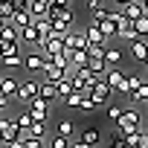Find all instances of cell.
I'll list each match as a JSON object with an SVG mask.
<instances>
[{
	"label": "cell",
	"instance_id": "1",
	"mask_svg": "<svg viewBox=\"0 0 148 148\" xmlns=\"http://www.w3.org/2000/svg\"><path fill=\"white\" fill-rule=\"evenodd\" d=\"M139 122H142V116H139V110H134V108H122V116H119V122L113 125V128H116L113 134H119V136H125L128 131H134V128H142Z\"/></svg>",
	"mask_w": 148,
	"mask_h": 148
},
{
	"label": "cell",
	"instance_id": "2",
	"mask_svg": "<svg viewBox=\"0 0 148 148\" xmlns=\"http://www.w3.org/2000/svg\"><path fill=\"white\" fill-rule=\"evenodd\" d=\"M102 79H105V84H108L113 93H125V90H128V73H122L119 67H110Z\"/></svg>",
	"mask_w": 148,
	"mask_h": 148
},
{
	"label": "cell",
	"instance_id": "3",
	"mask_svg": "<svg viewBox=\"0 0 148 148\" xmlns=\"http://www.w3.org/2000/svg\"><path fill=\"white\" fill-rule=\"evenodd\" d=\"M110 96H113V90H110V87L105 84V79H99V82H96V84H93V87L87 90V99H90V102H93L96 108L108 105V102H110Z\"/></svg>",
	"mask_w": 148,
	"mask_h": 148
},
{
	"label": "cell",
	"instance_id": "4",
	"mask_svg": "<svg viewBox=\"0 0 148 148\" xmlns=\"http://www.w3.org/2000/svg\"><path fill=\"white\" fill-rule=\"evenodd\" d=\"M38 96V79H26V82H18V93H15V99L26 108L32 99Z\"/></svg>",
	"mask_w": 148,
	"mask_h": 148
},
{
	"label": "cell",
	"instance_id": "5",
	"mask_svg": "<svg viewBox=\"0 0 148 148\" xmlns=\"http://www.w3.org/2000/svg\"><path fill=\"white\" fill-rule=\"evenodd\" d=\"M26 110L32 113V119H35V122H49V113H52V105L35 96V99H32V102L26 105Z\"/></svg>",
	"mask_w": 148,
	"mask_h": 148
},
{
	"label": "cell",
	"instance_id": "6",
	"mask_svg": "<svg viewBox=\"0 0 148 148\" xmlns=\"http://www.w3.org/2000/svg\"><path fill=\"white\" fill-rule=\"evenodd\" d=\"M64 47H67V49H84V47H87L84 29H70V32L64 35Z\"/></svg>",
	"mask_w": 148,
	"mask_h": 148
},
{
	"label": "cell",
	"instance_id": "7",
	"mask_svg": "<svg viewBox=\"0 0 148 148\" xmlns=\"http://www.w3.org/2000/svg\"><path fill=\"white\" fill-rule=\"evenodd\" d=\"M23 67H26L29 73H41V70H44V55H41L38 49L26 52V55H23Z\"/></svg>",
	"mask_w": 148,
	"mask_h": 148
},
{
	"label": "cell",
	"instance_id": "8",
	"mask_svg": "<svg viewBox=\"0 0 148 148\" xmlns=\"http://www.w3.org/2000/svg\"><path fill=\"white\" fill-rule=\"evenodd\" d=\"M38 99H44V102H58V96H55V84L52 82H47V79H41L38 82Z\"/></svg>",
	"mask_w": 148,
	"mask_h": 148
},
{
	"label": "cell",
	"instance_id": "9",
	"mask_svg": "<svg viewBox=\"0 0 148 148\" xmlns=\"http://www.w3.org/2000/svg\"><path fill=\"white\" fill-rule=\"evenodd\" d=\"M15 93H18V79L15 76H0V96L15 99Z\"/></svg>",
	"mask_w": 148,
	"mask_h": 148
},
{
	"label": "cell",
	"instance_id": "10",
	"mask_svg": "<svg viewBox=\"0 0 148 148\" xmlns=\"http://www.w3.org/2000/svg\"><path fill=\"white\" fill-rule=\"evenodd\" d=\"M84 38H87V44H99V47H108V38L102 35L99 23H90V26L84 29Z\"/></svg>",
	"mask_w": 148,
	"mask_h": 148
},
{
	"label": "cell",
	"instance_id": "11",
	"mask_svg": "<svg viewBox=\"0 0 148 148\" xmlns=\"http://www.w3.org/2000/svg\"><path fill=\"white\" fill-rule=\"evenodd\" d=\"M41 73H44V79L52 82V84L61 82V79L67 76V70H61V67H55V64H49V61H44V70H41Z\"/></svg>",
	"mask_w": 148,
	"mask_h": 148
},
{
	"label": "cell",
	"instance_id": "12",
	"mask_svg": "<svg viewBox=\"0 0 148 148\" xmlns=\"http://www.w3.org/2000/svg\"><path fill=\"white\" fill-rule=\"evenodd\" d=\"M131 55H134V61H145V58H148V41H145V38L131 41Z\"/></svg>",
	"mask_w": 148,
	"mask_h": 148
},
{
	"label": "cell",
	"instance_id": "13",
	"mask_svg": "<svg viewBox=\"0 0 148 148\" xmlns=\"http://www.w3.org/2000/svg\"><path fill=\"white\" fill-rule=\"evenodd\" d=\"M102 58H105L108 70H110V67H119V64H122V49H119V47H105V55H102Z\"/></svg>",
	"mask_w": 148,
	"mask_h": 148
},
{
	"label": "cell",
	"instance_id": "14",
	"mask_svg": "<svg viewBox=\"0 0 148 148\" xmlns=\"http://www.w3.org/2000/svg\"><path fill=\"white\" fill-rule=\"evenodd\" d=\"M79 142H84V145H99V142H102V131H99V128H84V131L79 134Z\"/></svg>",
	"mask_w": 148,
	"mask_h": 148
},
{
	"label": "cell",
	"instance_id": "15",
	"mask_svg": "<svg viewBox=\"0 0 148 148\" xmlns=\"http://www.w3.org/2000/svg\"><path fill=\"white\" fill-rule=\"evenodd\" d=\"M12 26H18V29H23V26H29L32 23V15H29V9H15V15H12V21H9Z\"/></svg>",
	"mask_w": 148,
	"mask_h": 148
},
{
	"label": "cell",
	"instance_id": "16",
	"mask_svg": "<svg viewBox=\"0 0 148 148\" xmlns=\"http://www.w3.org/2000/svg\"><path fill=\"white\" fill-rule=\"evenodd\" d=\"M87 70L93 73V76H105V73H108V64H105V58H93V55H87Z\"/></svg>",
	"mask_w": 148,
	"mask_h": 148
},
{
	"label": "cell",
	"instance_id": "17",
	"mask_svg": "<svg viewBox=\"0 0 148 148\" xmlns=\"http://www.w3.org/2000/svg\"><path fill=\"white\" fill-rule=\"evenodd\" d=\"M55 134L73 139V134H76V122H70V119H58V122H55Z\"/></svg>",
	"mask_w": 148,
	"mask_h": 148
},
{
	"label": "cell",
	"instance_id": "18",
	"mask_svg": "<svg viewBox=\"0 0 148 148\" xmlns=\"http://www.w3.org/2000/svg\"><path fill=\"white\" fill-rule=\"evenodd\" d=\"M0 64L9 70H21L23 67V52H12V55H0Z\"/></svg>",
	"mask_w": 148,
	"mask_h": 148
},
{
	"label": "cell",
	"instance_id": "19",
	"mask_svg": "<svg viewBox=\"0 0 148 148\" xmlns=\"http://www.w3.org/2000/svg\"><path fill=\"white\" fill-rule=\"evenodd\" d=\"M64 49V38H49L47 44H44V49H41V55L47 58V55H55V52H61Z\"/></svg>",
	"mask_w": 148,
	"mask_h": 148
},
{
	"label": "cell",
	"instance_id": "20",
	"mask_svg": "<svg viewBox=\"0 0 148 148\" xmlns=\"http://www.w3.org/2000/svg\"><path fill=\"white\" fill-rule=\"evenodd\" d=\"M70 93H73V82H70L67 76H64L61 82H55V96H58V102H64Z\"/></svg>",
	"mask_w": 148,
	"mask_h": 148
},
{
	"label": "cell",
	"instance_id": "21",
	"mask_svg": "<svg viewBox=\"0 0 148 148\" xmlns=\"http://www.w3.org/2000/svg\"><path fill=\"white\" fill-rule=\"evenodd\" d=\"M47 134H49L47 122H32V125L26 128V136H35V139H47Z\"/></svg>",
	"mask_w": 148,
	"mask_h": 148
},
{
	"label": "cell",
	"instance_id": "22",
	"mask_svg": "<svg viewBox=\"0 0 148 148\" xmlns=\"http://www.w3.org/2000/svg\"><path fill=\"white\" fill-rule=\"evenodd\" d=\"M139 84H142V76H136V73H128V90H125V96L134 99L136 90H139Z\"/></svg>",
	"mask_w": 148,
	"mask_h": 148
},
{
	"label": "cell",
	"instance_id": "23",
	"mask_svg": "<svg viewBox=\"0 0 148 148\" xmlns=\"http://www.w3.org/2000/svg\"><path fill=\"white\" fill-rule=\"evenodd\" d=\"M131 26H134V32H136L139 38H145V35H148V15L142 12V15H139V18H136V21H134Z\"/></svg>",
	"mask_w": 148,
	"mask_h": 148
},
{
	"label": "cell",
	"instance_id": "24",
	"mask_svg": "<svg viewBox=\"0 0 148 148\" xmlns=\"http://www.w3.org/2000/svg\"><path fill=\"white\" fill-rule=\"evenodd\" d=\"M122 15H125V18L134 23V21L142 15V6H139V3H128V6H122Z\"/></svg>",
	"mask_w": 148,
	"mask_h": 148
},
{
	"label": "cell",
	"instance_id": "25",
	"mask_svg": "<svg viewBox=\"0 0 148 148\" xmlns=\"http://www.w3.org/2000/svg\"><path fill=\"white\" fill-rule=\"evenodd\" d=\"M32 122H35V119H32V113H29V110H26V108H23V110H21V113H18V116H15V125H18V128H21V131H26V128H29V125H32Z\"/></svg>",
	"mask_w": 148,
	"mask_h": 148
},
{
	"label": "cell",
	"instance_id": "26",
	"mask_svg": "<svg viewBox=\"0 0 148 148\" xmlns=\"http://www.w3.org/2000/svg\"><path fill=\"white\" fill-rule=\"evenodd\" d=\"M99 29H102V35H105L108 41H110V38H116V23H113L110 18H105V21L99 23Z\"/></svg>",
	"mask_w": 148,
	"mask_h": 148
},
{
	"label": "cell",
	"instance_id": "27",
	"mask_svg": "<svg viewBox=\"0 0 148 148\" xmlns=\"http://www.w3.org/2000/svg\"><path fill=\"white\" fill-rule=\"evenodd\" d=\"M21 52V41H0V55H12Z\"/></svg>",
	"mask_w": 148,
	"mask_h": 148
},
{
	"label": "cell",
	"instance_id": "28",
	"mask_svg": "<svg viewBox=\"0 0 148 148\" xmlns=\"http://www.w3.org/2000/svg\"><path fill=\"white\" fill-rule=\"evenodd\" d=\"M70 142H73V139H67V136H58V134H52V136H49V142H47V148H70Z\"/></svg>",
	"mask_w": 148,
	"mask_h": 148
},
{
	"label": "cell",
	"instance_id": "29",
	"mask_svg": "<svg viewBox=\"0 0 148 148\" xmlns=\"http://www.w3.org/2000/svg\"><path fill=\"white\" fill-rule=\"evenodd\" d=\"M0 41H18V26L6 23L3 29H0Z\"/></svg>",
	"mask_w": 148,
	"mask_h": 148
},
{
	"label": "cell",
	"instance_id": "30",
	"mask_svg": "<svg viewBox=\"0 0 148 148\" xmlns=\"http://www.w3.org/2000/svg\"><path fill=\"white\" fill-rule=\"evenodd\" d=\"M12 15H15V6L9 3V0H0V18L9 23V21H12Z\"/></svg>",
	"mask_w": 148,
	"mask_h": 148
},
{
	"label": "cell",
	"instance_id": "31",
	"mask_svg": "<svg viewBox=\"0 0 148 148\" xmlns=\"http://www.w3.org/2000/svg\"><path fill=\"white\" fill-rule=\"evenodd\" d=\"M82 99H84V93H79V90H73V93H70V96L64 99V105H67V108H73V110H76V108L82 105Z\"/></svg>",
	"mask_w": 148,
	"mask_h": 148
},
{
	"label": "cell",
	"instance_id": "32",
	"mask_svg": "<svg viewBox=\"0 0 148 148\" xmlns=\"http://www.w3.org/2000/svg\"><path fill=\"white\" fill-rule=\"evenodd\" d=\"M116 38H119V41H128V44H131V41H136L139 35L134 32V26H128V29H116Z\"/></svg>",
	"mask_w": 148,
	"mask_h": 148
},
{
	"label": "cell",
	"instance_id": "33",
	"mask_svg": "<svg viewBox=\"0 0 148 148\" xmlns=\"http://www.w3.org/2000/svg\"><path fill=\"white\" fill-rule=\"evenodd\" d=\"M119 116H122V108H119V105H108V122H110V125H116V122H119Z\"/></svg>",
	"mask_w": 148,
	"mask_h": 148
},
{
	"label": "cell",
	"instance_id": "34",
	"mask_svg": "<svg viewBox=\"0 0 148 148\" xmlns=\"http://www.w3.org/2000/svg\"><path fill=\"white\" fill-rule=\"evenodd\" d=\"M21 142L23 148H47V139H35V136H23Z\"/></svg>",
	"mask_w": 148,
	"mask_h": 148
},
{
	"label": "cell",
	"instance_id": "35",
	"mask_svg": "<svg viewBox=\"0 0 148 148\" xmlns=\"http://www.w3.org/2000/svg\"><path fill=\"white\" fill-rule=\"evenodd\" d=\"M90 12H93V21H90V23H102V21L108 18V12H110V9H105V6H96V9H90Z\"/></svg>",
	"mask_w": 148,
	"mask_h": 148
},
{
	"label": "cell",
	"instance_id": "36",
	"mask_svg": "<svg viewBox=\"0 0 148 148\" xmlns=\"http://www.w3.org/2000/svg\"><path fill=\"white\" fill-rule=\"evenodd\" d=\"M145 99H148V82L139 84V90H136V96H134L131 102H145Z\"/></svg>",
	"mask_w": 148,
	"mask_h": 148
},
{
	"label": "cell",
	"instance_id": "37",
	"mask_svg": "<svg viewBox=\"0 0 148 148\" xmlns=\"http://www.w3.org/2000/svg\"><path fill=\"white\" fill-rule=\"evenodd\" d=\"M108 148H128V142H125V139H122L119 134H113V136H110V145H108Z\"/></svg>",
	"mask_w": 148,
	"mask_h": 148
},
{
	"label": "cell",
	"instance_id": "38",
	"mask_svg": "<svg viewBox=\"0 0 148 148\" xmlns=\"http://www.w3.org/2000/svg\"><path fill=\"white\" fill-rule=\"evenodd\" d=\"M79 110H84V113H90V110H96V105L87 99V93H84V99H82V105H79Z\"/></svg>",
	"mask_w": 148,
	"mask_h": 148
},
{
	"label": "cell",
	"instance_id": "39",
	"mask_svg": "<svg viewBox=\"0 0 148 148\" xmlns=\"http://www.w3.org/2000/svg\"><path fill=\"white\" fill-rule=\"evenodd\" d=\"M0 116H9V99L0 96Z\"/></svg>",
	"mask_w": 148,
	"mask_h": 148
},
{
	"label": "cell",
	"instance_id": "40",
	"mask_svg": "<svg viewBox=\"0 0 148 148\" xmlns=\"http://www.w3.org/2000/svg\"><path fill=\"white\" fill-rule=\"evenodd\" d=\"M87 3V9H96V6H102V0H84Z\"/></svg>",
	"mask_w": 148,
	"mask_h": 148
},
{
	"label": "cell",
	"instance_id": "41",
	"mask_svg": "<svg viewBox=\"0 0 148 148\" xmlns=\"http://www.w3.org/2000/svg\"><path fill=\"white\" fill-rule=\"evenodd\" d=\"M73 148H93V145H84V142H79V139H73Z\"/></svg>",
	"mask_w": 148,
	"mask_h": 148
},
{
	"label": "cell",
	"instance_id": "42",
	"mask_svg": "<svg viewBox=\"0 0 148 148\" xmlns=\"http://www.w3.org/2000/svg\"><path fill=\"white\" fill-rule=\"evenodd\" d=\"M113 3H116V6L122 9V6H128V3H134V0H113Z\"/></svg>",
	"mask_w": 148,
	"mask_h": 148
},
{
	"label": "cell",
	"instance_id": "43",
	"mask_svg": "<svg viewBox=\"0 0 148 148\" xmlns=\"http://www.w3.org/2000/svg\"><path fill=\"white\" fill-rule=\"evenodd\" d=\"M142 12H145V15H148V0H145V3H142Z\"/></svg>",
	"mask_w": 148,
	"mask_h": 148
},
{
	"label": "cell",
	"instance_id": "44",
	"mask_svg": "<svg viewBox=\"0 0 148 148\" xmlns=\"http://www.w3.org/2000/svg\"><path fill=\"white\" fill-rule=\"evenodd\" d=\"M142 136H145V139H148V125H145V128H142Z\"/></svg>",
	"mask_w": 148,
	"mask_h": 148
},
{
	"label": "cell",
	"instance_id": "45",
	"mask_svg": "<svg viewBox=\"0 0 148 148\" xmlns=\"http://www.w3.org/2000/svg\"><path fill=\"white\" fill-rule=\"evenodd\" d=\"M29 3H47V0H29Z\"/></svg>",
	"mask_w": 148,
	"mask_h": 148
},
{
	"label": "cell",
	"instance_id": "46",
	"mask_svg": "<svg viewBox=\"0 0 148 148\" xmlns=\"http://www.w3.org/2000/svg\"><path fill=\"white\" fill-rule=\"evenodd\" d=\"M3 26H6V21H3V18H0V29H3Z\"/></svg>",
	"mask_w": 148,
	"mask_h": 148
},
{
	"label": "cell",
	"instance_id": "47",
	"mask_svg": "<svg viewBox=\"0 0 148 148\" xmlns=\"http://www.w3.org/2000/svg\"><path fill=\"white\" fill-rule=\"evenodd\" d=\"M142 108H145V110H148V99H145V102H142Z\"/></svg>",
	"mask_w": 148,
	"mask_h": 148
},
{
	"label": "cell",
	"instance_id": "48",
	"mask_svg": "<svg viewBox=\"0 0 148 148\" xmlns=\"http://www.w3.org/2000/svg\"><path fill=\"white\" fill-rule=\"evenodd\" d=\"M0 145H6V142H3V134H0Z\"/></svg>",
	"mask_w": 148,
	"mask_h": 148
},
{
	"label": "cell",
	"instance_id": "49",
	"mask_svg": "<svg viewBox=\"0 0 148 148\" xmlns=\"http://www.w3.org/2000/svg\"><path fill=\"white\" fill-rule=\"evenodd\" d=\"M145 70H148V58H145Z\"/></svg>",
	"mask_w": 148,
	"mask_h": 148
},
{
	"label": "cell",
	"instance_id": "50",
	"mask_svg": "<svg viewBox=\"0 0 148 148\" xmlns=\"http://www.w3.org/2000/svg\"><path fill=\"white\" fill-rule=\"evenodd\" d=\"M70 148H73V142H70Z\"/></svg>",
	"mask_w": 148,
	"mask_h": 148
},
{
	"label": "cell",
	"instance_id": "51",
	"mask_svg": "<svg viewBox=\"0 0 148 148\" xmlns=\"http://www.w3.org/2000/svg\"><path fill=\"white\" fill-rule=\"evenodd\" d=\"M0 76H3V73H0Z\"/></svg>",
	"mask_w": 148,
	"mask_h": 148
}]
</instances>
